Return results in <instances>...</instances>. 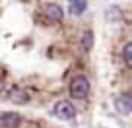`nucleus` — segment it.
<instances>
[{
    "instance_id": "1",
    "label": "nucleus",
    "mask_w": 132,
    "mask_h": 128,
    "mask_svg": "<svg viewBox=\"0 0 132 128\" xmlns=\"http://www.w3.org/2000/svg\"><path fill=\"white\" fill-rule=\"evenodd\" d=\"M89 93V82L86 76H74L70 82V95L74 99H86Z\"/></svg>"
},
{
    "instance_id": "7",
    "label": "nucleus",
    "mask_w": 132,
    "mask_h": 128,
    "mask_svg": "<svg viewBox=\"0 0 132 128\" xmlns=\"http://www.w3.org/2000/svg\"><path fill=\"white\" fill-rule=\"evenodd\" d=\"M86 0H70V14L72 16H80L86 10Z\"/></svg>"
},
{
    "instance_id": "4",
    "label": "nucleus",
    "mask_w": 132,
    "mask_h": 128,
    "mask_svg": "<svg viewBox=\"0 0 132 128\" xmlns=\"http://www.w3.org/2000/svg\"><path fill=\"white\" fill-rule=\"evenodd\" d=\"M21 122L20 115H16V113H4V115L0 116V124H2V128H18Z\"/></svg>"
},
{
    "instance_id": "9",
    "label": "nucleus",
    "mask_w": 132,
    "mask_h": 128,
    "mask_svg": "<svg viewBox=\"0 0 132 128\" xmlns=\"http://www.w3.org/2000/svg\"><path fill=\"white\" fill-rule=\"evenodd\" d=\"M122 58H124V62H126V66H130V68H132V41L128 43L126 47H124V50H122Z\"/></svg>"
},
{
    "instance_id": "5",
    "label": "nucleus",
    "mask_w": 132,
    "mask_h": 128,
    "mask_svg": "<svg viewBox=\"0 0 132 128\" xmlns=\"http://www.w3.org/2000/svg\"><path fill=\"white\" fill-rule=\"evenodd\" d=\"M45 16L49 18V20H53V21H60L62 18H64V12H62V8L58 4L51 2V4L45 6Z\"/></svg>"
},
{
    "instance_id": "2",
    "label": "nucleus",
    "mask_w": 132,
    "mask_h": 128,
    "mask_svg": "<svg viewBox=\"0 0 132 128\" xmlns=\"http://www.w3.org/2000/svg\"><path fill=\"white\" fill-rule=\"evenodd\" d=\"M54 116H58L60 120H70L76 116V107L70 103V101H58L56 105H54Z\"/></svg>"
},
{
    "instance_id": "8",
    "label": "nucleus",
    "mask_w": 132,
    "mask_h": 128,
    "mask_svg": "<svg viewBox=\"0 0 132 128\" xmlns=\"http://www.w3.org/2000/svg\"><path fill=\"white\" fill-rule=\"evenodd\" d=\"M91 47H93V33L87 29V31H84V35H82V49L89 50Z\"/></svg>"
},
{
    "instance_id": "3",
    "label": "nucleus",
    "mask_w": 132,
    "mask_h": 128,
    "mask_svg": "<svg viewBox=\"0 0 132 128\" xmlns=\"http://www.w3.org/2000/svg\"><path fill=\"white\" fill-rule=\"evenodd\" d=\"M115 109L120 115H130L132 113V93H124L115 99Z\"/></svg>"
},
{
    "instance_id": "6",
    "label": "nucleus",
    "mask_w": 132,
    "mask_h": 128,
    "mask_svg": "<svg viewBox=\"0 0 132 128\" xmlns=\"http://www.w3.org/2000/svg\"><path fill=\"white\" fill-rule=\"evenodd\" d=\"M10 99H12L14 103H18V105H23V103L29 101V97H27V93H25L23 89L14 87V89H10Z\"/></svg>"
}]
</instances>
